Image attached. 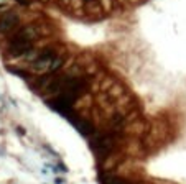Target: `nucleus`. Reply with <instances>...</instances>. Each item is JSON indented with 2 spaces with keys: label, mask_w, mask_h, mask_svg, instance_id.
<instances>
[{
  "label": "nucleus",
  "mask_w": 186,
  "mask_h": 184,
  "mask_svg": "<svg viewBox=\"0 0 186 184\" xmlns=\"http://www.w3.org/2000/svg\"><path fill=\"white\" fill-rule=\"evenodd\" d=\"M115 138L112 135H94L91 140V148L97 156H107L114 150Z\"/></svg>",
  "instance_id": "nucleus-1"
},
{
  "label": "nucleus",
  "mask_w": 186,
  "mask_h": 184,
  "mask_svg": "<svg viewBox=\"0 0 186 184\" xmlns=\"http://www.w3.org/2000/svg\"><path fill=\"white\" fill-rule=\"evenodd\" d=\"M56 58H58V54H56V51L53 50V48H45V50H41L40 54L33 59V69L35 71H45V69H50L51 62H53Z\"/></svg>",
  "instance_id": "nucleus-2"
},
{
  "label": "nucleus",
  "mask_w": 186,
  "mask_h": 184,
  "mask_svg": "<svg viewBox=\"0 0 186 184\" xmlns=\"http://www.w3.org/2000/svg\"><path fill=\"white\" fill-rule=\"evenodd\" d=\"M68 120H69L73 125H74L76 130H78L79 133L82 135V137H91V135H94V127H92L89 122H87V120L79 119V117H76V115H71Z\"/></svg>",
  "instance_id": "nucleus-3"
},
{
  "label": "nucleus",
  "mask_w": 186,
  "mask_h": 184,
  "mask_svg": "<svg viewBox=\"0 0 186 184\" xmlns=\"http://www.w3.org/2000/svg\"><path fill=\"white\" fill-rule=\"evenodd\" d=\"M17 25H18V17H17V13L8 12V13L0 17V33H8V31H12Z\"/></svg>",
  "instance_id": "nucleus-4"
},
{
  "label": "nucleus",
  "mask_w": 186,
  "mask_h": 184,
  "mask_svg": "<svg viewBox=\"0 0 186 184\" xmlns=\"http://www.w3.org/2000/svg\"><path fill=\"white\" fill-rule=\"evenodd\" d=\"M33 50V43H18V41H10V46H8V53L10 56H23V54L30 53Z\"/></svg>",
  "instance_id": "nucleus-5"
},
{
  "label": "nucleus",
  "mask_w": 186,
  "mask_h": 184,
  "mask_svg": "<svg viewBox=\"0 0 186 184\" xmlns=\"http://www.w3.org/2000/svg\"><path fill=\"white\" fill-rule=\"evenodd\" d=\"M36 38V31L31 26H23L22 30H18L15 33V36L12 38V41H18V43H33V40Z\"/></svg>",
  "instance_id": "nucleus-6"
},
{
  "label": "nucleus",
  "mask_w": 186,
  "mask_h": 184,
  "mask_svg": "<svg viewBox=\"0 0 186 184\" xmlns=\"http://www.w3.org/2000/svg\"><path fill=\"white\" fill-rule=\"evenodd\" d=\"M102 184H129V182H125L120 178H115V176H104Z\"/></svg>",
  "instance_id": "nucleus-7"
},
{
  "label": "nucleus",
  "mask_w": 186,
  "mask_h": 184,
  "mask_svg": "<svg viewBox=\"0 0 186 184\" xmlns=\"http://www.w3.org/2000/svg\"><path fill=\"white\" fill-rule=\"evenodd\" d=\"M63 62H64V59H63V58H56V59L51 62V66H50V69H48V71L51 72V74H56V71H58V69H61V66H63Z\"/></svg>",
  "instance_id": "nucleus-8"
},
{
  "label": "nucleus",
  "mask_w": 186,
  "mask_h": 184,
  "mask_svg": "<svg viewBox=\"0 0 186 184\" xmlns=\"http://www.w3.org/2000/svg\"><path fill=\"white\" fill-rule=\"evenodd\" d=\"M18 3H22V5H28L30 3V0H17Z\"/></svg>",
  "instance_id": "nucleus-9"
},
{
  "label": "nucleus",
  "mask_w": 186,
  "mask_h": 184,
  "mask_svg": "<svg viewBox=\"0 0 186 184\" xmlns=\"http://www.w3.org/2000/svg\"><path fill=\"white\" fill-rule=\"evenodd\" d=\"M86 2H96V0H86Z\"/></svg>",
  "instance_id": "nucleus-10"
}]
</instances>
